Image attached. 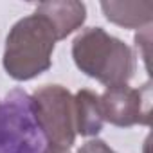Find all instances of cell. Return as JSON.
I'll use <instances>...</instances> for the list:
<instances>
[{
    "label": "cell",
    "mask_w": 153,
    "mask_h": 153,
    "mask_svg": "<svg viewBox=\"0 0 153 153\" xmlns=\"http://www.w3.org/2000/svg\"><path fill=\"white\" fill-rule=\"evenodd\" d=\"M114 153H115V151H114Z\"/></svg>",
    "instance_id": "obj_10"
},
{
    "label": "cell",
    "mask_w": 153,
    "mask_h": 153,
    "mask_svg": "<svg viewBox=\"0 0 153 153\" xmlns=\"http://www.w3.org/2000/svg\"><path fill=\"white\" fill-rule=\"evenodd\" d=\"M36 117L49 148L68 151L76 142L74 96L61 85H43L33 94Z\"/></svg>",
    "instance_id": "obj_4"
},
{
    "label": "cell",
    "mask_w": 153,
    "mask_h": 153,
    "mask_svg": "<svg viewBox=\"0 0 153 153\" xmlns=\"http://www.w3.org/2000/svg\"><path fill=\"white\" fill-rule=\"evenodd\" d=\"M101 9L108 22L124 29L149 27L153 20L151 2H101Z\"/></svg>",
    "instance_id": "obj_8"
},
{
    "label": "cell",
    "mask_w": 153,
    "mask_h": 153,
    "mask_svg": "<svg viewBox=\"0 0 153 153\" xmlns=\"http://www.w3.org/2000/svg\"><path fill=\"white\" fill-rule=\"evenodd\" d=\"M42 133L33 96L13 88L0 97V153H43Z\"/></svg>",
    "instance_id": "obj_3"
},
{
    "label": "cell",
    "mask_w": 153,
    "mask_h": 153,
    "mask_svg": "<svg viewBox=\"0 0 153 153\" xmlns=\"http://www.w3.org/2000/svg\"><path fill=\"white\" fill-rule=\"evenodd\" d=\"M36 13L43 15L54 27L56 38L65 40L74 31H78L87 20V6L76 0H58V2H43L36 7Z\"/></svg>",
    "instance_id": "obj_6"
},
{
    "label": "cell",
    "mask_w": 153,
    "mask_h": 153,
    "mask_svg": "<svg viewBox=\"0 0 153 153\" xmlns=\"http://www.w3.org/2000/svg\"><path fill=\"white\" fill-rule=\"evenodd\" d=\"M56 33L51 22L33 13L20 18L7 33L2 65L15 81H29L43 74L52 65V52L56 47Z\"/></svg>",
    "instance_id": "obj_1"
},
{
    "label": "cell",
    "mask_w": 153,
    "mask_h": 153,
    "mask_svg": "<svg viewBox=\"0 0 153 153\" xmlns=\"http://www.w3.org/2000/svg\"><path fill=\"white\" fill-rule=\"evenodd\" d=\"M74 124L76 133L81 137H96L105 124L99 94L81 88L74 96Z\"/></svg>",
    "instance_id": "obj_7"
},
{
    "label": "cell",
    "mask_w": 153,
    "mask_h": 153,
    "mask_svg": "<svg viewBox=\"0 0 153 153\" xmlns=\"http://www.w3.org/2000/svg\"><path fill=\"white\" fill-rule=\"evenodd\" d=\"M99 103L105 123L117 128L149 124V85H144V88H133L130 85L106 87L99 96Z\"/></svg>",
    "instance_id": "obj_5"
},
{
    "label": "cell",
    "mask_w": 153,
    "mask_h": 153,
    "mask_svg": "<svg viewBox=\"0 0 153 153\" xmlns=\"http://www.w3.org/2000/svg\"><path fill=\"white\" fill-rule=\"evenodd\" d=\"M72 59L85 76L105 87L128 85L135 72L133 51L103 27H88L74 38Z\"/></svg>",
    "instance_id": "obj_2"
},
{
    "label": "cell",
    "mask_w": 153,
    "mask_h": 153,
    "mask_svg": "<svg viewBox=\"0 0 153 153\" xmlns=\"http://www.w3.org/2000/svg\"><path fill=\"white\" fill-rule=\"evenodd\" d=\"M43 153H68V151H63V149H56V148H45Z\"/></svg>",
    "instance_id": "obj_9"
}]
</instances>
